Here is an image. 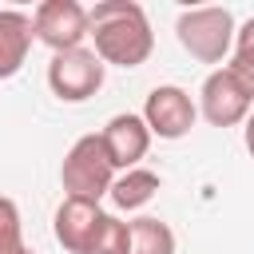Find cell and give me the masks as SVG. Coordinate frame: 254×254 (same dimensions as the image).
I'll return each mask as SVG.
<instances>
[{
    "label": "cell",
    "mask_w": 254,
    "mask_h": 254,
    "mask_svg": "<svg viewBox=\"0 0 254 254\" xmlns=\"http://www.w3.org/2000/svg\"><path fill=\"white\" fill-rule=\"evenodd\" d=\"M28 254H36V250H28Z\"/></svg>",
    "instance_id": "cell-17"
},
{
    "label": "cell",
    "mask_w": 254,
    "mask_h": 254,
    "mask_svg": "<svg viewBox=\"0 0 254 254\" xmlns=\"http://www.w3.org/2000/svg\"><path fill=\"white\" fill-rule=\"evenodd\" d=\"M175 36L183 44V52L198 64H226L234 56V36H238V24H234V12L222 8V4H202V8H187L179 12L175 20Z\"/></svg>",
    "instance_id": "cell-3"
},
{
    "label": "cell",
    "mask_w": 254,
    "mask_h": 254,
    "mask_svg": "<svg viewBox=\"0 0 254 254\" xmlns=\"http://www.w3.org/2000/svg\"><path fill=\"white\" fill-rule=\"evenodd\" d=\"M99 139H103V147H107L115 171H131V167H139V163L147 159V147H151L155 135H151V127L143 123V115L119 111V115H111V119L103 123Z\"/></svg>",
    "instance_id": "cell-9"
},
{
    "label": "cell",
    "mask_w": 254,
    "mask_h": 254,
    "mask_svg": "<svg viewBox=\"0 0 254 254\" xmlns=\"http://www.w3.org/2000/svg\"><path fill=\"white\" fill-rule=\"evenodd\" d=\"M32 28H36V40L52 48V56L56 52H75L91 36L87 8L79 0H44V4H36Z\"/></svg>",
    "instance_id": "cell-6"
},
{
    "label": "cell",
    "mask_w": 254,
    "mask_h": 254,
    "mask_svg": "<svg viewBox=\"0 0 254 254\" xmlns=\"http://www.w3.org/2000/svg\"><path fill=\"white\" fill-rule=\"evenodd\" d=\"M87 24H91L87 40L95 44L91 52L107 67H139L155 52L151 20L135 0H99L95 8H87Z\"/></svg>",
    "instance_id": "cell-1"
},
{
    "label": "cell",
    "mask_w": 254,
    "mask_h": 254,
    "mask_svg": "<svg viewBox=\"0 0 254 254\" xmlns=\"http://www.w3.org/2000/svg\"><path fill=\"white\" fill-rule=\"evenodd\" d=\"M242 143H246V151H250V159H254V111H250L246 123H242Z\"/></svg>",
    "instance_id": "cell-16"
},
{
    "label": "cell",
    "mask_w": 254,
    "mask_h": 254,
    "mask_svg": "<svg viewBox=\"0 0 254 254\" xmlns=\"http://www.w3.org/2000/svg\"><path fill=\"white\" fill-rule=\"evenodd\" d=\"M234 56L246 60V64H254V16L238 28V36H234Z\"/></svg>",
    "instance_id": "cell-15"
},
{
    "label": "cell",
    "mask_w": 254,
    "mask_h": 254,
    "mask_svg": "<svg viewBox=\"0 0 254 254\" xmlns=\"http://www.w3.org/2000/svg\"><path fill=\"white\" fill-rule=\"evenodd\" d=\"M0 254H28L24 218H20V206L8 194H0Z\"/></svg>",
    "instance_id": "cell-14"
},
{
    "label": "cell",
    "mask_w": 254,
    "mask_h": 254,
    "mask_svg": "<svg viewBox=\"0 0 254 254\" xmlns=\"http://www.w3.org/2000/svg\"><path fill=\"white\" fill-rule=\"evenodd\" d=\"M131 254H175V230L155 214L131 218Z\"/></svg>",
    "instance_id": "cell-12"
},
{
    "label": "cell",
    "mask_w": 254,
    "mask_h": 254,
    "mask_svg": "<svg viewBox=\"0 0 254 254\" xmlns=\"http://www.w3.org/2000/svg\"><path fill=\"white\" fill-rule=\"evenodd\" d=\"M139 115L151 127V135H159V139H183V135H190V127L198 119V103L179 83H159V87L147 91V103H143Z\"/></svg>",
    "instance_id": "cell-7"
},
{
    "label": "cell",
    "mask_w": 254,
    "mask_h": 254,
    "mask_svg": "<svg viewBox=\"0 0 254 254\" xmlns=\"http://www.w3.org/2000/svg\"><path fill=\"white\" fill-rule=\"evenodd\" d=\"M159 187H163V179H159L155 171H147V167H131V171H119V175H115L107 198H111L115 210L135 214V210H143V206L159 194Z\"/></svg>",
    "instance_id": "cell-11"
},
{
    "label": "cell",
    "mask_w": 254,
    "mask_h": 254,
    "mask_svg": "<svg viewBox=\"0 0 254 254\" xmlns=\"http://www.w3.org/2000/svg\"><path fill=\"white\" fill-rule=\"evenodd\" d=\"M254 111V64L230 56L198 87V115L210 127H238Z\"/></svg>",
    "instance_id": "cell-2"
},
{
    "label": "cell",
    "mask_w": 254,
    "mask_h": 254,
    "mask_svg": "<svg viewBox=\"0 0 254 254\" xmlns=\"http://www.w3.org/2000/svg\"><path fill=\"white\" fill-rule=\"evenodd\" d=\"M32 40H36L32 16L20 8H0V79H12L24 67Z\"/></svg>",
    "instance_id": "cell-10"
},
{
    "label": "cell",
    "mask_w": 254,
    "mask_h": 254,
    "mask_svg": "<svg viewBox=\"0 0 254 254\" xmlns=\"http://www.w3.org/2000/svg\"><path fill=\"white\" fill-rule=\"evenodd\" d=\"M107 79V64L91 52V48H75V52H56L48 64V87L60 103H83L91 99Z\"/></svg>",
    "instance_id": "cell-5"
},
{
    "label": "cell",
    "mask_w": 254,
    "mask_h": 254,
    "mask_svg": "<svg viewBox=\"0 0 254 254\" xmlns=\"http://www.w3.org/2000/svg\"><path fill=\"white\" fill-rule=\"evenodd\" d=\"M103 214H107V210H103L99 202L64 194V202H60L56 214H52V234H56V242H60L67 254H87V246H91Z\"/></svg>",
    "instance_id": "cell-8"
},
{
    "label": "cell",
    "mask_w": 254,
    "mask_h": 254,
    "mask_svg": "<svg viewBox=\"0 0 254 254\" xmlns=\"http://www.w3.org/2000/svg\"><path fill=\"white\" fill-rule=\"evenodd\" d=\"M115 175H119V171H115V163H111L99 131L79 135V139L67 147L64 163H60V183H64V190H67L71 198H91V202L107 198Z\"/></svg>",
    "instance_id": "cell-4"
},
{
    "label": "cell",
    "mask_w": 254,
    "mask_h": 254,
    "mask_svg": "<svg viewBox=\"0 0 254 254\" xmlns=\"http://www.w3.org/2000/svg\"><path fill=\"white\" fill-rule=\"evenodd\" d=\"M87 254H131V222H123L119 214H103Z\"/></svg>",
    "instance_id": "cell-13"
}]
</instances>
